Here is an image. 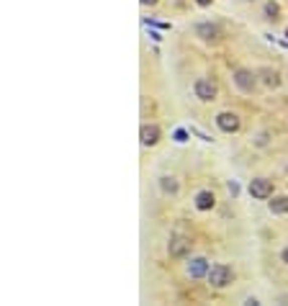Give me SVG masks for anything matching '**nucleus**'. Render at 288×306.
Segmentation results:
<instances>
[{
    "mask_svg": "<svg viewBox=\"0 0 288 306\" xmlns=\"http://www.w3.org/2000/svg\"><path fill=\"white\" fill-rule=\"evenodd\" d=\"M209 283L214 288H227L229 283L234 280V270L229 268V265H224V262H219V265H214L211 270H209Z\"/></svg>",
    "mask_w": 288,
    "mask_h": 306,
    "instance_id": "1",
    "label": "nucleus"
},
{
    "mask_svg": "<svg viewBox=\"0 0 288 306\" xmlns=\"http://www.w3.org/2000/svg\"><path fill=\"white\" fill-rule=\"evenodd\" d=\"M193 90H196V98H198V100L209 103V100H216L219 87H216V82H214L211 77H198L196 85H193Z\"/></svg>",
    "mask_w": 288,
    "mask_h": 306,
    "instance_id": "2",
    "label": "nucleus"
},
{
    "mask_svg": "<svg viewBox=\"0 0 288 306\" xmlns=\"http://www.w3.org/2000/svg\"><path fill=\"white\" fill-rule=\"evenodd\" d=\"M250 195L252 198H257V201H268V198H273V180H268V178H255V180H250Z\"/></svg>",
    "mask_w": 288,
    "mask_h": 306,
    "instance_id": "3",
    "label": "nucleus"
},
{
    "mask_svg": "<svg viewBox=\"0 0 288 306\" xmlns=\"http://www.w3.org/2000/svg\"><path fill=\"white\" fill-rule=\"evenodd\" d=\"M234 85L239 87L242 93H252L255 87H257V77H255V72H250V70H245V67H239V70L234 72Z\"/></svg>",
    "mask_w": 288,
    "mask_h": 306,
    "instance_id": "4",
    "label": "nucleus"
},
{
    "mask_svg": "<svg viewBox=\"0 0 288 306\" xmlns=\"http://www.w3.org/2000/svg\"><path fill=\"white\" fill-rule=\"evenodd\" d=\"M239 116L234 114V111H221L219 116H216V126L224 131V134H234V131H239Z\"/></svg>",
    "mask_w": 288,
    "mask_h": 306,
    "instance_id": "5",
    "label": "nucleus"
},
{
    "mask_svg": "<svg viewBox=\"0 0 288 306\" xmlns=\"http://www.w3.org/2000/svg\"><path fill=\"white\" fill-rule=\"evenodd\" d=\"M196 36L201 41H206V44H216L221 39V31H219L216 24H198L196 26Z\"/></svg>",
    "mask_w": 288,
    "mask_h": 306,
    "instance_id": "6",
    "label": "nucleus"
},
{
    "mask_svg": "<svg viewBox=\"0 0 288 306\" xmlns=\"http://www.w3.org/2000/svg\"><path fill=\"white\" fill-rule=\"evenodd\" d=\"M160 137H162V131H160L157 124H144L142 131H139V139H142L144 147H154V144L160 142Z\"/></svg>",
    "mask_w": 288,
    "mask_h": 306,
    "instance_id": "7",
    "label": "nucleus"
},
{
    "mask_svg": "<svg viewBox=\"0 0 288 306\" xmlns=\"http://www.w3.org/2000/svg\"><path fill=\"white\" fill-rule=\"evenodd\" d=\"M167 252H170V257H185L190 252V239H185V237H172L170 245H167Z\"/></svg>",
    "mask_w": 288,
    "mask_h": 306,
    "instance_id": "8",
    "label": "nucleus"
},
{
    "mask_svg": "<svg viewBox=\"0 0 288 306\" xmlns=\"http://www.w3.org/2000/svg\"><path fill=\"white\" fill-rule=\"evenodd\" d=\"M209 260L206 257H193L190 262H188V275L190 278H204V275H209Z\"/></svg>",
    "mask_w": 288,
    "mask_h": 306,
    "instance_id": "9",
    "label": "nucleus"
},
{
    "mask_svg": "<svg viewBox=\"0 0 288 306\" xmlns=\"http://www.w3.org/2000/svg\"><path fill=\"white\" fill-rule=\"evenodd\" d=\"M214 206H216V195L211 190H201L196 195V209L198 211H211Z\"/></svg>",
    "mask_w": 288,
    "mask_h": 306,
    "instance_id": "10",
    "label": "nucleus"
},
{
    "mask_svg": "<svg viewBox=\"0 0 288 306\" xmlns=\"http://www.w3.org/2000/svg\"><path fill=\"white\" fill-rule=\"evenodd\" d=\"M270 214H288V195H273V201H268Z\"/></svg>",
    "mask_w": 288,
    "mask_h": 306,
    "instance_id": "11",
    "label": "nucleus"
},
{
    "mask_svg": "<svg viewBox=\"0 0 288 306\" xmlns=\"http://www.w3.org/2000/svg\"><path fill=\"white\" fill-rule=\"evenodd\" d=\"M160 188H162V193H167V195H178V190H180L178 180H175L172 175H162V178H160Z\"/></svg>",
    "mask_w": 288,
    "mask_h": 306,
    "instance_id": "12",
    "label": "nucleus"
},
{
    "mask_svg": "<svg viewBox=\"0 0 288 306\" xmlns=\"http://www.w3.org/2000/svg\"><path fill=\"white\" fill-rule=\"evenodd\" d=\"M265 16H268L270 21H278L280 18V8L275 3H268V6H265Z\"/></svg>",
    "mask_w": 288,
    "mask_h": 306,
    "instance_id": "13",
    "label": "nucleus"
},
{
    "mask_svg": "<svg viewBox=\"0 0 288 306\" xmlns=\"http://www.w3.org/2000/svg\"><path fill=\"white\" fill-rule=\"evenodd\" d=\"M265 75H268V80H265V82H268L270 87H278V82H280V80H278V72H270V70H268Z\"/></svg>",
    "mask_w": 288,
    "mask_h": 306,
    "instance_id": "14",
    "label": "nucleus"
},
{
    "mask_svg": "<svg viewBox=\"0 0 288 306\" xmlns=\"http://www.w3.org/2000/svg\"><path fill=\"white\" fill-rule=\"evenodd\" d=\"M175 142H185V131H178V134H175Z\"/></svg>",
    "mask_w": 288,
    "mask_h": 306,
    "instance_id": "15",
    "label": "nucleus"
},
{
    "mask_svg": "<svg viewBox=\"0 0 288 306\" xmlns=\"http://www.w3.org/2000/svg\"><path fill=\"white\" fill-rule=\"evenodd\" d=\"M196 3L201 6V8H206V6H211V3H214V0H196Z\"/></svg>",
    "mask_w": 288,
    "mask_h": 306,
    "instance_id": "16",
    "label": "nucleus"
},
{
    "mask_svg": "<svg viewBox=\"0 0 288 306\" xmlns=\"http://www.w3.org/2000/svg\"><path fill=\"white\" fill-rule=\"evenodd\" d=\"M280 260H283V262H288V247H283V252H280Z\"/></svg>",
    "mask_w": 288,
    "mask_h": 306,
    "instance_id": "17",
    "label": "nucleus"
},
{
    "mask_svg": "<svg viewBox=\"0 0 288 306\" xmlns=\"http://www.w3.org/2000/svg\"><path fill=\"white\" fill-rule=\"evenodd\" d=\"M142 3H144V6H157L160 0H142Z\"/></svg>",
    "mask_w": 288,
    "mask_h": 306,
    "instance_id": "18",
    "label": "nucleus"
},
{
    "mask_svg": "<svg viewBox=\"0 0 288 306\" xmlns=\"http://www.w3.org/2000/svg\"><path fill=\"white\" fill-rule=\"evenodd\" d=\"M285 41H288V31H285Z\"/></svg>",
    "mask_w": 288,
    "mask_h": 306,
    "instance_id": "19",
    "label": "nucleus"
}]
</instances>
